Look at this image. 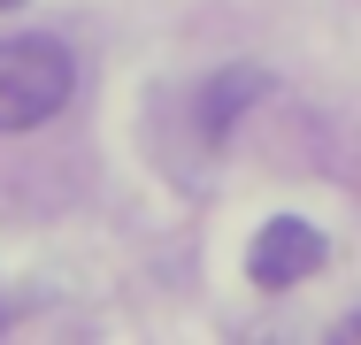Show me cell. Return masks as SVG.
I'll return each instance as SVG.
<instances>
[{
    "mask_svg": "<svg viewBox=\"0 0 361 345\" xmlns=\"http://www.w3.org/2000/svg\"><path fill=\"white\" fill-rule=\"evenodd\" d=\"M0 8H16V0H0Z\"/></svg>",
    "mask_w": 361,
    "mask_h": 345,
    "instance_id": "obj_3",
    "label": "cell"
},
{
    "mask_svg": "<svg viewBox=\"0 0 361 345\" xmlns=\"http://www.w3.org/2000/svg\"><path fill=\"white\" fill-rule=\"evenodd\" d=\"M323 269V230L315 222H300V215H269L262 230H254V253H246V276L262 284V291H285L300 276Z\"/></svg>",
    "mask_w": 361,
    "mask_h": 345,
    "instance_id": "obj_2",
    "label": "cell"
},
{
    "mask_svg": "<svg viewBox=\"0 0 361 345\" xmlns=\"http://www.w3.org/2000/svg\"><path fill=\"white\" fill-rule=\"evenodd\" d=\"M77 62L54 39H0V131H39L70 108Z\"/></svg>",
    "mask_w": 361,
    "mask_h": 345,
    "instance_id": "obj_1",
    "label": "cell"
}]
</instances>
